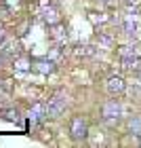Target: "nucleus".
Returning a JSON list of instances; mask_svg holds the SVG:
<instances>
[{"label":"nucleus","instance_id":"obj_1","mask_svg":"<svg viewBox=\"0 0 141 148\" xmlns=\"http://www.w3.org/2000/svg\"><path fill=\"white\" fill-rule=\"evenodd\" d=\"M63 110H65V95H63V91H57L55 95L49 99V104H46V114H49L51 119H55Z\"/></svg>","mask_w":141,"mask_h":148},{"label":"nucleus","instance_id":"obj_10","mask_svg":"<svg viewBox=\"0 0 141 148\" xmlns=\"http://www.w3.org/2000/svg\"><path fill=\"white\" fill-rule=\"evenodd\" d=\"M124 30H126V34H133V32H135V23L126 21V23H124Z\"/></svg>","mask_w":141,"mask_h":148},{"label":"nucleus","instance_id":"obj_6","mask_svg":"<svg viewBox=\"0 0 141 148\" xmlns=\"http://www.w3.org/2000/svg\"><path fill=\"white\" fill-rule=\"evenodd\" d=\"M36 68H38V72L46 74V72H53V70H55V66H53L51 59H40V62H36Z\"/></svg>","mask_w":141,"mask_h":148},{"label":"nucleus","instance_id":"obj_4","mask_svg":"<svg viewBox=\"0 0 141 148\" xmlns=\"http://www.w3.org/2000/svg\"><path fill=\"white\" fill-rule=\"evenodd\" d=\"M49 114H46V106L42 104H34V108L30 110V119L34 121V123H40V121H44Z\"/></svg>","mask_w":141,"mask_h":148},{"label":"nucleus","instance_id":"obj_2","mask_svg":"<svg viewBox=\"0 0 141 148\" xmlns=\"http://www.w3.org/2000/svg\"><path fill=\"white\" fill-rule=\"evenodd\" d=\"M70 131H72V138H74V140H84L86 133H89L86 121H84L82 116H74V119H72V125H70Z\"/></svg>","mask_w":141,"mask_h":148},{"label":"nucleus","instance_id":"obj_12","mask_svg":"<svg viewBox=\"0 0 141 148\" xmlns=\"http://www.w3.org/2000/svg\"><path fill=\"white\" fill-rule=\"evenodd\" d=\"M46 21H55V11H49V13H46Z\"/></svg>","mask_w":141,"mask_h":148},{"label":"nucleus","instance_id":"obj_9","mask_svg":"<svg viewBox=\"0 0 141 148\" xmlns=\"http://www.w3.org/2000/svg\"><path fill=\"white\" fill-rule=\"evenodd\" d=\"M2 114H4V119H6V121H15V123L19 121V112H17V110H4Z\"/></svg>","mask_w":141,"mask_h":148},{"label":"nucleus","instance_id":"obj_5","mask_svg":"<svg viewBox=\"0 0 141 148\" xmlns=\"http://www.w3.org/2000/svg\"><path fill=\"white\" fill-rule=\"evenodd\" d=\"M107 91H110V93H120V91H124V80L118 78V76H112L110 80H107Z\"/></svg>","mask_w":141,"mask_h":148},{"label":"nucleus","instance_id":"obj_11","mask_svg":"<svg viewBox=\"0 0 141 148\" xmlns=\"http://www.w3.org/2000/svg\"><path fill=\"white\" fill-rule=\"evenodd\" d=\"M99 40H101L103 45H112V38H110V36H105V34H101V36H99Z\"/></svg>","mask_w":141,"mask_h":148},{"label":"nucleus","instance_id":"obj_3","mask_svg":"<svg viewBox=\"0 0 141 148\" xmlns=\"http://www.w3.org/2000/svg\"><path fill=\"white\" fill-rule=\"evenodd\" d=\"M120 112H122V108H120V104L116 102V99H110V102L103 106V110H101V114L105 119H118Z\"/></svg>","mask_w":141,"mask_h":148},{"label":"nucleus","instance_id":"obj_7","mask_svg":"<svg viewBox=\"0 0 141 148\" xmlns=\"http://www.w3.org/2000/svg\"><path fill=\"white\" fill-rule=\"evenodd\" d=\"M131 131L135 133V136H141V119L139 116H135L131 121Z\"/></svg>","mask_w":141,"mask_h":148},{"label":"nucleus","instance_id":"obj_8","mask_svg":"<svg viewBox=\"0 0 141 148\" xmlns=\"http://www.w3.org/2000/svg\"><path fill=\"white\" fill-rule=\"evenodd\" d=\"M120 57H122V59L135 57V49H133V47H122V49H120Z\"/></svg>","mask_w":141,"mask_h":148}]
</instances>
